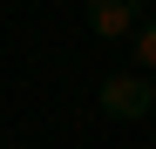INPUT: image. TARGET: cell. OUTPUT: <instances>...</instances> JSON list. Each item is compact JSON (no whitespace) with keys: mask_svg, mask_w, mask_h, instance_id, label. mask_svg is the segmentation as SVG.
<instances>
[{"mask_svg":"<svg viewBox=\"0 0 156 149\" xmlns=\"http://www.w3.org/2000/svg\"><path fill=\"white\" fill-rule=\"evenodd\" d=\"M88 27H95L102 41H136L143 0H88Z\"/></svg>","mask_w":156,"mask_h":149,"instance_id":"obj_2","label":"cell"},{"mask_svg":"<svg viewBox=\"0 0 156 149\" xmlns=\"http://www.w3.org/2000/svg\"><path fill=\"white\" fill-rule=\"evenodd\" d=\"M149 109H156V88H149L143 68L109 74V81H102V115H109V122H136V115H149Z\"/></svg>","mask_w":156,"mask_h":149,"instance_id":"obj_1","label":"cell"},{"mask_svg":"<svg viewBox=\"0 0 156 149\" xmlns=\"http://www.w3.org/2000/svg\"><path fill=\"white\" fill-rule=\"evenodd\" d=\"M129 47H136V68L149 74V68H156V20H149V27H136V41H129Z\"/></svg>","mask_w":156,"mask_h":149,"instance_id":"obj_3","label":"cell"}]
</instances>
